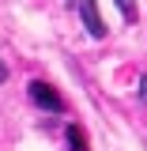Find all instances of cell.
<instances>
[{"instance_id": "cell-1", "label": "cell", "mask_w": 147, "mask_h": 151, "mask_svg": "<svg viewBox=\"0 0 147 151\" xmlns=\"http://www.w3.org/2000/svg\"><path fill=\"white\" fill-rule=\"evenodd\" d=\"M27 91H30V102H34L38 110H49V113H60V110H64V98H60L45 79H34Z\"/></svg>"}, {"instance_id": "cell-2", "label": "cell", "mask_w": 147, "mask_h": 151, "mask_svg": "<svg viewBox=\"0 0 147 151\" xmlns=\"http://www.w3.org/2000/svg\"><path fill=\"white\" fill-rule=\"evenodd\" d=\"M83 27L91 30V38H106V23H102V15H98V0H83Z\"/></svg>"}, {"instance_id": "cell-3", "label": "cell", "mask_w": 147, "mask_h": 151, "mask_svg": "<svg viewBox=\"0 0 147 151\" xmlns=\"http://www.w3.org/2000/svg\"><path fill=\"white\" fill-rule=\"evenodd\" d=\"M68 147L72 151H87V136H83L79 125H68Z\"/></svg>"}, {"instance_id": "cell-4", "label": "cell", "mask_w": 147, "mask_h": 151, "mask_svg": "<svg viewBox=\"0 0 147 151\" xmlns=\"http://www.w3.org/2000/svg\"><path fill=\"white\" fill-rule=\"evenodd\" d=\"M117 8H121V12H125V19H136V4H132V0H117Z\"/></svg>"}, {"instance_id": "cell-5", "label": "cell", "mask_w": 147, "mask_h": 151, "mask_svg": "<svg viewBox=\"0 0 147 151\" xmlns=\"http://www.w3.org/2000/svg\"><path fill=\"white\" fill-rule=\"evenodd\" d=\"M140 98H143V102H147V76H143V79H140Z\"/></svg>"}, {"instance_id": "cell-6", "label": "cell", "mask_w": 147, "mask_h": 151, "mask_svg": "<svg viewBox=\"0 0 147 151\" xmlns=\"http://www.w3.org/2000/svg\"><path fill=\"white\" fill-rule=\"evenodd\" d=\"M4 79H8V64L0 60V83H4Z\"/></svg>"}, {"instance_id": "cell-7", "label": "cell", "mask_w": 147, "mask_h": 151, "mask_svg": "<svg viewBox=\"0 0 147 151\" xmlns=\"http://www.w3.org/2000/svg\"><path fill=\"white\" fill-rule=\"evenodd\" d=\"M64 4H75V0H64Z\"/></svg>"}]
</instances>
